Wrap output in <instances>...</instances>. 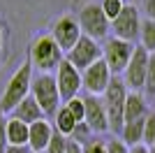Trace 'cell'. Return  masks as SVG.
Listing matches in <instances>:
<instances>
[{"label":"cell","mask_w":155,"mask_h":153,"mask_svg":"<svg viewBox=\"0 0 155 153\" xmlns=\"http://www.w3.org/2000/svg\"><path fill=\"white\" fill-rule=\"evenodd\" d=\"M28 60L35 72H56L60 63L65 60V53L51 35H37L28 46Z\"/></svg>","instance_id":"obj_1"},{"label":"cell","mask_w":155,"mask_h":153,"mask_svg":"<svg viewBox=\"0 0 155 153\" xmlns=\"http://www.w3.org/2000/svg\"><path fill=\"white\" fill-rule=\"evenodd\" d=\"M32 74H35V70H32L30 60L26 58V60L14 70V74L9 76V81H7L5 90H2V95H0V111H2V114H9L23 97L30 95Z\"/></svg>","instance_id":"obj_2"},{"label":"cell","mask_w":155,"mask_h":153,"mask_svg":"<svg viewBox=\"0 0 155 153\" xmlns=\"http://www.w3.org/2000/svg\"><path fill=\"white\" fill-rule=\"evenodd\" d=\"M102 102H104V109H107V118H109V132L114 137H118L120 127H123L125 118V97H127V86L123 83L120 76H111L109 86L102 95Z\"/></svg>","instance_id":"obj_3"},{"label":"cell","mask_w":155,"mask_h":153,"mask_svg":"<svg viewBox=\"0 0 155 153\" xmlns=\"http://www.w3.org/2000/svg\"><path fill=\"white\" fill-rule=\"evenodd\" d=\"M30 95L35 97V102L39 104V109L44 111L46 118H53V114H56L60 109V104H63L58 86H56V76L49 74V72H37V74H32Z\"/></svg>","instance_id":"obj_4"},{"label":"cell","mask_w":155,"mask_h":153,"mask_svg":"<svg viewBox=\"0 0 155 153\" xmlns=\"http://www.w3.org/2000/svg\"><path fill=\"white\" fill-rule=\"evenodd\" d=\"M77 21H79L81 32L88 35V37H93L95 42L107 39L109 32H111V23H109V19L102 14L100 2H88V5H84L81 9H79V14H77Z\"/></svg>","instance_id":"obj_5"},{"label":"cell","mask_w":155,"mask_h":153,"mask_svg":"<svg viewBox=\"0 0 155 153\" xmlns=\"http://www.w3.org/2000/svg\"><path fill=\"white\" fill-rule=\"evenodd\" d=\"M100 46H102V60L107 63L109 72L114 76H120V74H123V70H125V65L130 63V56H132V51H134L137 44L109 35L107 39L100 42Z\"/></svg>","instance_id":"obj_6"},{"label":"cell","mask_w":155,"mask_h":153,"mask_svg":"<svg viewBox=\"0 0 155 153\" xmlns=\"http://www.w3.org/2000/svg\"><path fill=\"white\" fill-rule=\"evenodd\" d=\"M141 19L143 16L139 14V9L134 5H123L120 14L111 21V35L137 44L139 42V30H141Z\"/></svg>","instance_id":"obj_7"},{"label":"cell","mask_w":155,"mask_h":153,"mask_svg":"<svg viewBox=\"0 0 155 153\" xmlns=\"http://www.w3.org/2000/svg\"><path fill=\"white\" fill-rule=\"evenodd\" d=\"M148 51L143 49V46L137 44L134 51H132V56H130V63L125 65L123 74V83L127 86V90H139L143 93V81H146V70H148Z\"/></svg>","instance_id":"obj_8"},{"label":"cell","mask_w":155,"mask_h":153,"mask_svg":"<svg viewBox=\"0 0 155 153\" xmlns=\"http://www.w3.org/2000/svg\"><path fill=\"white\" fill-rule=\"evenodd\" d=\"M100 58H102V46H100V42H95L88 35H81L77 39V44L65 53V60H70L79 72H84L88 65H93Z\"/></svg>","instance_id":"obj_9"},{"label":"cell","mask_w":155,"mask_h":153,"mask_svg":"<svg viewBox=\"0 0 155 153\" xmlns=\"http://www.w3.org/2000/svg\"><path fill=\"white\" fill-rule=\"evenodd\" d=\"M49 35L56 39V44L63 49V53H67L72 46L77 44V39L81 37L84 32H81V28H79L77 16H72V14H63L60 19L53 21L51 32H49Z\"/></svg>","instance_id":"obj_10"},{"label":"cell","mask_w":155,"mask_h":153,"mask_svg":"<svg viewBox=\"0 0 155 153\" xmlns=\"http://www.w3.org/2000/svg\"><path fill=\"white\" fill-rule=\"evenodd\" d=\"M53 76H56V86H58V93H60V100L63 102L81 95V72L70 60H63L56 67V74Z\"/></svg>","instance_id":"obj_11"},{"label":"cell","mask_w":155,"mask_h":153,"mask_svg":"<svg viewBox=\"0 0 155 153\" xmlns=\"http://www.w3.org/2000/svg\"><path fill=\"white\" fill-rule=\"evenodd\" d=\"M84 123L93 130V134H104L109 132V118H107V109L100 95L84 93Z\"/></svg>","instance_id":"obj_12"},{"label":"cell","mask_w":155,"mask_h":153,"mask_svg":"<svg viewBox=\"0 0 155 153\" xmlns=\"http://www.w3.org/2000/svg\"><path fill=\"white\" fill-rule=\"evenodd\" d=\"M111 76L114 74L109 72L107 63L100 58V60H95L93 65H88L81 72V90L91 93V95H102L104 90H107V86H109Z\"/></svg>","instance_id":"obj_13"},{"label":"cell","mask_w":155,"mask_h":153,"mask_svg":"<svg viewBox=\"0 0 155 153\" xmlns=\"http://www.w3.org/2000/svg\"><path fill=\"white\" fill-rule=\"evenodd\" d=\"M53 134V125L49 118H42V121H35L28 125V146L32 153H44L49 141H51Z\"/></svg>","instance_id":"obj_14"},{"label":"cell","mask_w":155,"mask_h":153,"mask_svg":"<svg viewBox=\"0 0 155 153\" xmlns=\"http://www.w3.org/2000/svg\"><path fill=\"white\" fill-rule=\"evenodd\" d=\"M9 116H14V118H19V121H23L26 125H30V123L35 121H42V118H46L44 111L39 109V104L35 102V97L32 95H26L23 100L16 104V107L9 111Z\"/></svg>","instance_id":"obj_15"},{"label":"cell","mask_w":155,"mask_h":153,"mask_svg":"<svg viewBox=\"0 0 155 153\" xmlns=\"http://www.w3.org/2000/svg\"><path fill=\"white\" fill-rule=\"evenodd\" d=\"M148 102H146V95L139 93V90H127V97H125V123L127 121H137V118H143L148 114Z\"/></svg>","instance_id":"obj_16"},{"label":"cell","mask_w":155,"mask_h":153,"mask_svg":"<svg viewBox=\"0 0 155 153\" xmlns=\"http://www.w3.org/2000/svg\"><path fill=\"white\" fill-rule=\"evenodd\" d=\"M5 134H7V146H26L28 144V125L14 116H7Z\"/></svg>","instance_id":"obj_17"},{"label":"cell","mask_w":155,"mask_h":153,"mask_svg":"<svg viewBox=\"0 0 155 153\" xmlns=\"http://www.w3.org/2000/svg\"><path fill=\"white\" fill-rule=\"evenodd\" d=\"M143 118H146V116H143ZM143 118H137V121L123 123L120 132H118V139L123 141L125 146H137V144H143Z\"/></svg>","instance_id":"obj_18"},{"label":"cell","mask_w":155,"mask_h":153,"mask_svg":"<svg viewBox=\"0 0 155 153\" xmlns=\"http://www.w3.org/2000/svg\"><path fill=\"white\" fill-rule=\"evenodd\" d=\"M53 130L56 132H60V134H65V137H70L72 134V130L77 127V118L70 114V109L65 107V104H60V109L53 114Z\"/></svg>","instance_id":"obj_19"},{"label":"cell","mask_w":155,"mask_h":153,"mask_svg":"<svg viewBox=\"0 0 155 153\" xmlns=\"http://www.w3.org/2000/svg\"><path fill=\"white\" fill-rule=\"evenodd\" d=\"M139 46L155 53V21L150 19H141V30H139Z\"/></svg>","instance_id":"obj_20"},{"label":"cell","mask_w":155,"mask_h":153,"mask_svg":"<svg viewBox=\"0 0 155 153\" xmlns=\"http://www.w3.org/2000/svg\"><path fill=\"white\" fill-rule=\"evenodd\" d=\"M143 95L155 97V53L148 56V70H146V81H143Z\"/></svg>","instance_id":"obj_21"},{"label":"cell","mask_w":155,"mask_h":153,"mask_svg":"<svg viewBox=\"0 0 155 153\" xmlns=\"http://www.w3.org/2000/svg\"><path fill=\"white\" fill-rule=\"evenodd\" d=\"M155 144V111L150 109L143 118V146Z\"/></svg>","instance_id":"obj_22"},{"label":"cell","mask_w":155,"mask_h":153,"mask_svg":"<svg viewBox=\"0 0 155 153\" xmlns=\"http://www.w3.org/2000/svg\"><path fill=\"white\" fill-rule=\"evenodd\" d=\"M93 137H97V134H93V130H91L88 125H86L84 121H81V123H77V127H74V130H72V134H70V139L79 141L81 146H84V144H88V141H91Z\"/></svg>","instance_id":"obj_23"},{"label":"cell","mask_w":155,"mask_h":153,"mask_svg":"<svg viewBox=\"0 0 155 153\" xmlns=\"http://www.w3.org/2000/svg\"><path fill=\"white\" fill-rule=\"evenodd\" d=\"M123 5H125L123 0H102V2H100V7H102V14L107 16V19H109V23L116 19L118 14H120Z\"/></svg>","instance_id":"obj_24"},{"label":"cell","mask_w":155,"mask_h":153,"mask_svg":"<svg viewBox=\"0 0 155 153\" xmlns=\"http://www.w3.org/2000/svg\"><path fill=\"white\" fill-rule=\"evenodd\" d=\"M65 107L70 109V114L74 116V118H77V123H81L84 121V97L81 95H77V97H72V100H67V102H63Z\"/></svg>","instance_id":"obj_25"},{"label":"cell","mask_w":155,"mask_h":153,"mask_svg":"<svg viewBox=\"0 0 155 153\" xmlns=\"http://www.w3.org/2000/svg\"><path fill=\"white\" fill-rule=\"evenodd\" d=\"M65 148H67V137L53 130L51 141H49V146H46V151H44V153H65Z\"/></svg>","instance_id":"obj_26"},{"label":"cell","mask_w":155,"mask_h":153,"mask_svg":"<svg viewBox=\"0 0 155 153\" xmlns=\"http://www.w3.org/2000/svg\"><path fill=\"white\" fill-rule=\"evenodd\" d=\"M84 153H107V141L100 137H93L88 144H84Z\"/></svg>","instance_id":"obj_27"},{"label":"cell","mask_w":155,"mask_h":153,"mask_svg":"<svg viewBox=\"0 0 155 153\" xmlns=\"http://www.w3.org/2000/svg\"><path fill=\"white\" fill-rule=\"evenodd\" d=\"M107 153H130V146H125L118 137L107 139Z\"/></svg>","instance_id":"obj_28"},{"label":"cell","mask_w":155,"mask_h":153,"mask_svg":"<svg viewBox=\"0 0 155 153\" xmlns=\"http://www.w3.org/2000/svg\"><path fill=\"white\" fill-rule=\"evenodd\" d=\"M5 125H7V116L0 111V153L7 148V134H5Z\"/></svg>","instance_id":"obj_29"},{"label":"cell","mask_w":155,"mask_h":153,"mask_svg":"<svg viewBox=\"0 0 155 153\" xmlns=\"http://www.w3.org/2000/svg\"><path fill=\"white\" fill-rule=\"evenodd\" d=\"M143 19H150L155 21V0H143Z\"/></svg>","instance_id":"obj_30"},{"label":"cell","mask_w":155,"mask_h":153,"mask_svg":"<svg viewBox=\"0 0 155 153\" xmlns=\"http://www.w3.org/2000/svg\"><path fill=\"white\" fill-rule=\"evenodd\" d=\"M65 153H84V146H81L79 141H74V139L67 137V148H65Z\"/></svg>","instance_id":"obj_31"},{"label":"cell","mask_w":155,"mask_h":153,"mask_svg":"<svg viewBox=\"0 0 155 153\" xmlns=\"http://www.w3.org/2000/svg\"><path fill=\"white\" fill-rule=\"evenodd\" d=\"M2 153H32V151H30V146L26 144V146H7Z\"/></svg>","instance_id":"obj_32"},{"label":"cell","mask_w":155,"mask_h":153,"mask_svg":"<svg viewBox=\"0 0 155 153\" xmlns=\"http://www.w3.org/2000/svg\"><path fill=\"white\" fill-rule=\"evenodd\" d=\"M130 153H148V146H143V144H137V146H130Z\"/></svg>","instance_id":"obj_33"},{"label":"cell","mask_w":155,"mask_h":153,"mask_svg":"<svg viewBox=\"0 0 155 153\" xmlns=\"http://www.w3.org/2000/svg\"><path fill=\"white\" fill-rule=\"evenodd\" d=\"M2 42H5V35H2V25H0V53H2Z\"/></svg>","instance_id":"obj_34"},{"label":"cell","mask_w":155,"mask_h":153,"mask_svg":"<svg viewBox=\"0 0 155 153\" xmlns=\"http://www.w3.org/2000/svg\"><path fill=\"white\" fill-rule=\"evenodd\" d=\"M148 153H155V144H150V146H148Z\"/></svg>","instance_id":"obj_35"},{"label":"cell","mask_w":155,"mask_h":153,"mask_svg":"<svg viewBox=\"0 0 155 153\" xmlns=\"http://www.w3.org/2000/svg\"><path fill=\"white\" fill-rule=\"evenodd\" d=\"M153 100H155V97H153ZM153 111H155V109H153Z\"/></svg>","instance_id":"obj_36"}]
</instances>
